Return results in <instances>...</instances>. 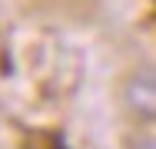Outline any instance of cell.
I'll return each mask as SVG.
<instances>
[{
  "instance_id": "1",
  "label": "cell",
  "mask_w": 156,
  "mask_h": 149,
  "mask_svg": "<svg viewBox=\"0 0 156 149\" xmlns=\"http://www.w3.org/2000/svg\"><path fill=\"white\" fill-rule=\"evenodd\" d=\"M126 113L140 123H156V66H133L120 83Z\"/></svg>"
},
{
  "instance_id": "2",
  "label": "cell",
  "mask_w": 156,
  "mask_h": 149,
  "mask_svg": "<svg viewBox=\"0 0 156 149\" xmlns=\"http://www.w3.org/2000/svg\"><path fill=\"white\" fill-rule=\"evenodd\" d=\"M126 149H156V136H133Z\"/></svg>"
}]
</instances>
